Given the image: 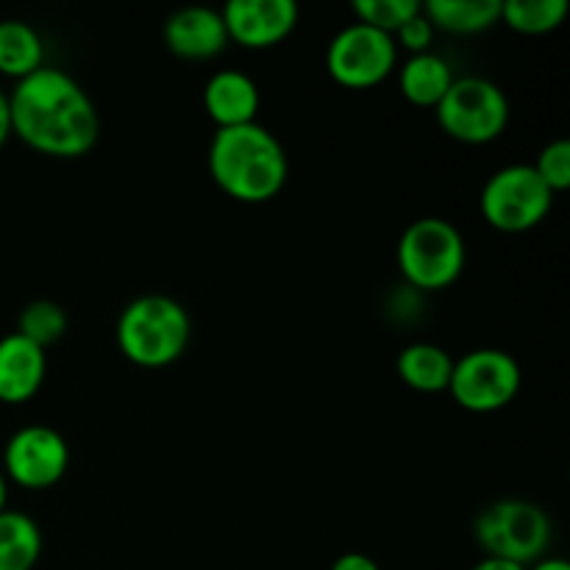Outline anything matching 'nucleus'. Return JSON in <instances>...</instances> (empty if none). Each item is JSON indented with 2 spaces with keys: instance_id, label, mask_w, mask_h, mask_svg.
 <instances>
[{
  "instance_id": "7",
  "label": "nucleus",
  "mask_w": 570,
  "mask_h": 570,
  "mask_svg": "<svg viewBox=\"0 0 570 570\" xmlns=\"http://www.w3.org/2000/svg\"><path fill=\"white\" fill-rule=\"evenodd\" d=\"M554 206V193L540 181L532 165H507L495 170L482 187L479 209L484 220L504 234L538 228Z\"/></svg>"
},
{
  "instance_id": "17",
  "label": "nucleus",
  "mask_w": 570,
  "mask_h": 570,
  "mask_svg": "<svg viewBox=\"0 0 570 570\" xmlns=\"http://www.w3.org/2000/svg\"><path fill=\"white\" fill-rule=\"evenodd\" d=\"M401 382L415 393H445L454 371V360L445 348L434 343H412L395 360Z\"/></svg>"
},
{
  "instance_id": "10",
  "label": "nucleus",
  "mask_w": 570,
  "mask_h": 570,
  "mask_svg": "<svg viewBox=\"0 0 570 570\" xmlns=\"http://www.w3.org/2000/svg\"><path fill=\"white\" fill-rule=\"evenodd\" d=\"M70 445L56 429L33 423L17 429L3 449V476L26 490H48L65 479Z\"/></svg>"
},
{
  "instance_id": "8",
  "label": "nucleus",
  "mask_w": 570,
  "mask_h": 570,
  "mask_svg": "<svg viewBox=\"0 0 570 570\" xmlns=\"http://www.w3.org/2000/svg\"><path fill=\"white\" fill-rule=\"evenodd\" d=\"M521 365L499 348H476L454 360L449 393L462 410L490 415L515 401L521 393Z\"/></svg>"
},
{
  "instance_id": "28",
  "label": "nucleus",
  "mask_w": 570,
  "mask_h": 570,
  "mask_svg": "<svg viewBox=\"0 0 570 570\" xmlns=\"http://www.w3.org/2000/svg\"><path fill=\"white\" fill-rule=\"evenodd\" d=\"M527 570H570V566L562 557H543V560L532 562Z\"/></svg>"
},
{
  "instance_id": "29",
  "label": "nucleus",
  "mask_w": 570,
  "mask_h": 570,
  "mask_svg": "<svg viewBox=\"0 0 570 570\" xmlns=\"http://www.w3.org/2000/svg\"><path fill=\"white\" fill-rule=\"evenodd\" d=\"M9 479L3 476V471H0V512L9 510Z\"/></svg>"
},
{
  "instance_id": "24",
  "label": "nucleus",
  "mask_w": 570,
  "mask_h": 570,
  "mask_svg": "<svg viewBox=\"0 0 570 570\" xmlns=\"http://www.w3.org/2000/svg\"><path fill=\"white\" fill-rule=\"evenodd\" d=\"M434 33L438 31H434V26L429 22V17L423 14V6H421V11H417L412 20H406L404 26L395 31L393 39H395V48H404V50H410L412 56H417V53H429V50H432Z\"/></svg>"
},
{
  "instance_id": "18",
  "label": "nucleus",
  "mask_w": 570,
  "mask_h": 570,
  "mask_svg": "<svg viewBox=\"0 0 570 570\" xmlns=\"http://www.w3.org/2000/svg\"><path fill=\"white\" fill-rule=\"evenodd\" d=\"M45 67V42L31 22L0 20V76L22 81Z\"/></svg>"
},
{
  "instance_id": "6",
  "label": "nucleus",
  "mask_w": 570,
  "mask_h": 570,
  "mask_svg": "<svg viewBox=\"0 0 570 570\" xmlns=\"http://www.w3.org/2000/svg\"><path fill=\"white\" fill-rule=\"evenodd\" d=\"M440 128L462 145L495 142L510 126V100L504 89L482 76L454 78L438 109Z\"/></svg>"
},
{
  "instance_id": "27",
  "label": "nucleus",
  "mask_w": 570,
  "mask_h": 570,
  "mask_svg": "<svg viewBox=\"0 0 570 570\" xmlns=\"http://www.w3.org/2000/svg\"><path fill=\"white\" fill-rule=\"evenodd\" d=\"M471 570H527V568L515 566V562H504V560H493V557H484V560L476 562Z\"/></svg>"
},
{
  "instance_id": "16",
  "label": "nucleus",
  "mask_w": 570,
  "mask_h": 570,
  "mask_svg": "<svg viewBox=\"0 0 570 570\" xmlns=\"http://www.w3.org/2000/svg\"><path fill=\"white\" fill-rule=\"evenodd\" d=\"M423 14L434 31L456 33V37H476L501 22V0H429Z\"/></svg>"
},
{
  "instance_id": "23",
  "label": "nucleus",
  "mask_w": 570,
  "mask_h": 570,
  "mask_svg": "<svg viewBox=\"0 0 570 570\" xmlns=\"http://www.w3.org/2000/svg\"><path fill=\"white\" fill-rule=\"evenodd\" d=\"M534 173L540 181L551 189V193H566L570 187V142L568 139H554L540 150L538 161H534Z\"/></svg>"
},
{
  "instance_id": "13",
  "label": "nucleus",
  "mask_w": 570,
  "mask_h": 570,
  "mask_svg": "<svg viewBox=\"0 0 570 570\" xmlns=\"http://www.w3.org/2000/svg\"><path fill=\"white\" fill-rule=\"evenodd\" d=\"M48 376L45 348L33 345L22 334L0 337V404L20 406L42 390Z\"/></svg>"
},
{
  "instance_id": "12",
  "label": "nucleus",
  "mask_w": 570,
  "mask_h": 570,
  "mask_svg": "<svg viewBox=\"0 0 570 570\" xmlns=\"http://www.w3.org/2000/svg\"><path fill=\"white\" fill-rule=\"evenodd\" d=\"M167 50L184 61H209L228 48L223 14L209 6H187L173 11L161 28Z\"/></svg>"
},
{
  "instance_id": "5",
  "label": "nucleus",
  "mask_w": 570,
  "mask_h": 570,
  "mask_svg": "<svg viewBox=\"0 0 570 570\" xmlns=\"http://www.w3.org/2000/svg\"><path fill=\"white\" fill-rule=\"evenodd\" d=\"M479 549L493 560L529 568L549 554L554 527L543 507L523 499H501L484 507L473 523Z\"/></svg>"
},
{
  "instance_id": "25",
  "label": "nucleus",
  "mask_w": 570,
  "mask_h": 570,
  "mask_svg": "<svg viewBox=\"0 0 570 570\" xmlns=\"http://www.w3.org/2000/svg\"><path fill=\"white\" fill-rule=\"evenodd\" d=\"M332 570H382V568H379V562L373 560V557L362 554V551H348V554L334 560Z\"/></svg>"
},
{
  "instance_id": "2",
  "label": "nucleus",
  "mask_w": 570,
  "mask_h": 570,
  "mask_svg": "<svg viewBox=\"0 0 570 570\" xmlns=\"http://www.w3.org/2000/svg\"><path fill=\"white\" fill-rule=\"evenodd\" d=\"M209 176L239 204H265L284 189L289 176L287 150L259 122L217 128L209 145Z\"/></svg>"
},
{
  "instance_id": "19",
  "label": "nucleus",
  "mask_w": 570,
  "mask_h": 570,
  "mask_svg": "<svg viewBox=\"0 0 570 570\" xmlns=\"http://www.w3.org/2000/svg\"><path fill=\"white\" fill-rule=\"evenodd\" d=\"M42 557V532L26 512H0V570H33Z\"/></svg>"
},
{
  "instance_id": "15",
  "label": "nucleus",
  "mask_w": 570,
  "mask_h": 570,
  "mask_svg": "<svg viewBox=\"0 0 570 570\" xmlns=\"http://www.w3.org/2000/svg\"><path fill=\"white\" fill-rule=\"evenodd\" d=\"M454 83V72L451 65L438 53H417L410 56L404 61V67L399 70V89L412 106H421V109H438L440 100L445 98V92Z\"/></svg>"
},
{
  "instance_id": "9",
  "label": "nucleus",
  "mask_w": 570,
  "mask_h": 570,
  "mask_svg": "<svg viewBox=\"0 0 570 570\" xmlns=\"http://www.w3.org/2000/svg\"><path fill=\"white\" fill-rule=\"evenodd\" d=\"M399 65V48L390 33L351 22L326 48V70L340 87L373 89L387 81Z\"/></svg>"
},
{
  "instance_id": "20",
  "label": "nucleus",
  "mask_w": 570,
  "mask_h": 570,
  "mask_svg": "<svg viewBox=\"0 0 570 570\" xmlns=\"http://www.w3.org/2000/svg\"><path fill=\"white\" fill-rule=\"evenodd\" d=\"M568 0H504L501 22L523 37H543L566 22Z\"/></svg>"
},
{
  "instance_id": "3",
  "label": "nucleus",
  "mask_w": 570,
  "mask_h": 570,
  "mask_svg": "<svg viewBox=\"0 0 570 570\" xmlns=\"http://www.w3.org/2000/svg\"><path fill=\"white\" fill-rule=\"evenodd\" d=\"M115 340L131 365L161 371L187 351L193 340V317L170 295H139L117 317Z\"/></svg>"
},
{
  "instance_id": "11",
  "label": "nucleus",
  "mask_w": 570,
  "mask_h": 570,
  "mask_svg": "<svg viewBox=\"0 0 570 570\" xmlns=\"http://www.w3.org/2000/svg\"><path fill=\"white\" fill-rule=\"evenodd\" d=\"M220 14L228 42L245 50L276 48L298 26V6L293 0H232Z\"/></svg>"
},
{
  "instance_id": "21",
  "label": "nucleus",
  "mask_w": 570,
  "mask_h": 570,
  "mask_svg": "<svg viewBox=\"0 0 570 570\" xmlns=\"http://www.w3.org/2000/svg\"><path fill=\"white\" fill-rule=\"evenodd\" d=\"M67 312L61 309L56 301H31L26 309L20 312V323H17V334H22L26 340H31L33 345L48 351L50 345L59 343L67 334Z\"/></svg>"
},
{
  "instance_id": "4",
  "label": "nucleus",
  "mask_w": 570,
  "mask_h": 570,
  "mask_svg": "<svg viewBox=\"0 0 570 570\" xmlns=\"http://www.w3.org/2000/svg\"><path fill=\"white\" fill-rule=\"evenodd\" d=\"M395 259L406 287L415 293H440L465 271V237L445 217H421L404 228Z\"/></svg>"
},
{
  "instance_id": "26",
  "label": "nucleus",
  "mask_w": 570,
  "mask_h": 570,
  "mask_svg": "<svg viewBox=\"0 0 570 570\" xmlns=\"http://www.w3.org/2000/svg\"><path fill=\"white\" fill-rule=\"evenodd\" d=\"M11 137V115H9V95L0 89V148L9 142Z\"/></svg>"
},
{
  "instance_id": "22",
  "label": "nucleus",
  "mask_w": 570,
  "mask_h": 570,
  "mask_svg": "<svg viewBox=\"0 0 570 570\" xmlns=\"http://www.w3.org/2000/svg\"><path fill=\"white\" fill-rule=\"evenodd\" d=\"M421 6L423 3H417V0H360V3L351 6V11H354L356 22H362V26H371L376 31L395 37V31L406 20H412L421 11Z\"/></svg>"
},
{
  "instance_id": "14",
  "label": "nucleus",
  "mask_w": 570,
  "mask_h": 570,
  "mask_svg": "<svg viewBox=\"0 0 570 570\" xmlns=\"http://www.w3.org/2000/svg\"><path fill=\"white\" fill-rule=\"evenodd\" d=\"M262 95L250 76L239 70H220L206 81L204 111L217 128H237L256 122Z\"/></svg>"
},
{
  "instance_id": "1",
  "label": "nucleus",
  "mask_w": 570,
  "mask_h": 570,
  "mask_svg": "<svg viewBox=\"0 0 570 570\" xmlns=\"http://www.w3.org/2000/svg\"><path fill=\"white\" fill-rule=\"evenodd\" d=\"M11 134L56 159H81L98 145L100 115L87 89L59 67H39L9 92Z\"/></svg>"
}]
</instances>
